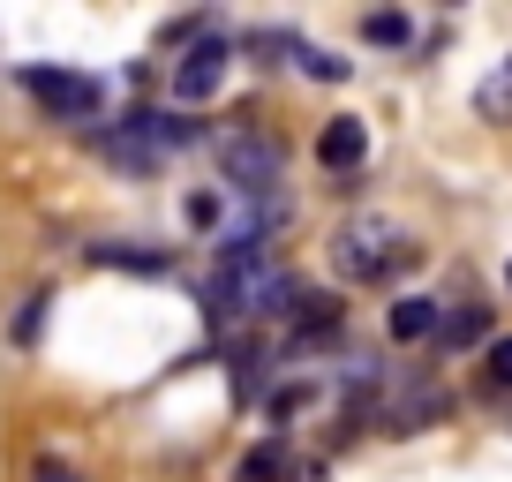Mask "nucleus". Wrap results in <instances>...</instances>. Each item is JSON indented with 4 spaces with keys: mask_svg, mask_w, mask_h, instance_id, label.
Segmentation results:
<instances>
[{
    "mask_svg": "<svg viewBox=\"0 0 512 482\" xmlns=\"http://www.w3.org/2000/svg\"><path fill=\"white\" fill-rule=\"evenodd\" d=\"M415 257H422V241L407 234L400 219H384V211H354V219L332 234V264H339V279H354V287H384V279H400Z\"/></svg>",
    "mask_w": 512,
    "mask_h": 482,
    "instance_id": "nucleus-1",
    "label": "nucleus"
},
{
    "mask_svg": "<svg viewBox=\"0 0 512 482\" xmlns=\"http://www.w3.org/2000/svg\"><path fill=\"white\" fill-rule=\"evenodd\" d=\"M219 159H226V181H234L241 196H279V166H287V151H279L272 136H226Z\"/></svg>",
    "mask_w": 512,
    "mask_h": 482,
    "instance_id": "nucleus-2",
    "label": "nucleus"
},
{
    "mask_svg": "<svg viewBox=\"0 0 512 482\" xmlns=\"http://www.w3.org/2000/svg\"><path fill=\"white\" fill-rule=\"evenodd\" d=\"M23 91L61 121H98V106H106V91L91 76H68V68H23Z\"/></svg>",
    "mask_w": 512,
    "mask_h": 482,
    "instance_id": "nucleus-3",
    "label": "nucleus"
},
{
    "mask_svg": "<svg viewBox=\"0 0 512 482\" xmlns=\"http://www.w3.org/2000/svg\"><path fill=\"white\" fill-rule=\"evenodd\" d=\"M219 76H226V38H196L189 53H181V68H174V98H211L219 91Z\"/></svg>",
    "mask_w": 512,
    "mask_h": 482,
    "instance_id": "nucleus-4",
    "label": "nucleus"
},
{
    "mask_svg": "<svg viewBox=\"0 0 512 482\" xmlns=\"http://www.w3.org/2000/svg\"><path fill=\"white\" fill-rule=\"evenodd\" d=\"M317 159H324V174H354V166L369 159V129L354 121V113L324 121V129H317Z\"/></svg>",
    "mask_w": 512,
    "mask_h": 482,
    "instance_id": "nucleus-5",
    "label": "nucleus"
},
{
    "mask_svg": "<svg viewBox=\"0 0 512 482\" xmlns=\"http://www.w3.org/2000/svg\"><path fill=\"white\" fill-rule=\"evenodd\" d=\"M445 317L452 309L437 302V294H407V302H392V339H437Z\"/></svg>",
    "mask_w": 512,
    "mask_h": 482,
    "instance_id": "nucleus-6",
    "label": "nucleus"
},
{
    "mask_svg": "<svg viewBox=\"0 0 512 482\" xmlns=\"http://www.w3.org/2000/svg\"><path fill=\"white\" fill-rule=\"evenodd\" d=\"M279 475H294V445L287 437H264V445L234 467V482H279Z\"/></svg>",
    "mask_w": 512,
    "mask_h": 482,
    "instance_id": "nucleus-7",
    "label": "nucleus"
},
{
    "mask_svg": "<svg viewBox=\"0 0 512 482\" xmlns=\"http://www.w3.org/2000/svg\"><path fill=\"white\" fill-rule=\"evenodd\" d=\"M482 339H490V309H482V302H467V309H452V317H445L437 347H445V354H460V347H482Z\"/></svg>",
    "mask_w": 512,
    "mask_h": 482,
    "instance_id": "nucleus-8",
    "label": "nucleus"
},
{
    "mask_svg": "<svg viewBox=\"0 0 512 482\" xmlns=\"http://www.w3.org/2000/svg\"><path fill=\"white\" fill-rule=\"evenodd\" d=\"M475 113L482 121H512V61H497L490 76L475 83Z\"/></svg>",
    "mask_w": 512,
    "mask_h": 482,
    "instance_id": "nucleus-9",
    "label": "nucleus"
},
{
    "mask_svg": "<svg viewBox=\"0 0 512 482\" xmlns=\"http://www.w3.org/2000/svg\"><path fill=\"white\" fill-rule=\"evenodd\" d=\"M226 377H234V392H241V400H256V392H264V347H256V339L226 347Z\"/></svg>",
    "mask_w": 512,
    "mask_h": 482,
    "instance_id": "nucleus-10",
    "label": "nucleus"
},
{
    "mask_svg": "<svg viewBox=\"0 0 512 482\" xmlns=\"http://www.w3.org/2000/svg\"><path fill=\"white\" fill-rule=\"evenodd\" d=\"M91 264H128V272H159V249H113V241H98V249H91Z\"/></svg>",
    "mask_w": 512,
    "mask_h": 482,
    "instance_id": "nucleus-11",
    "label": "nucleus"
},
{
    "mask_svg": "<svg viewBox=\"0 0 512 482\" xmlns=\"http://www.w3.org/2000/svg\"><path fill=\"white\" fill-rule=\"evenodd\" d=\"M482 385H497V392L512 385V339H490V354H482Z\"/></svg>",
    "mask_w": 512,
    "mask_h": 482,
    "instance_id": "nucleus-12",
    "label": "nucleus"
},
{
    "mask_svg": "<svg viewBox=\"0 0 512 482\" xmlns=\"http://www.w3.org/2000/svg\"><path fill=\"white\" fill-rule=\"evenodd\" d=\"M38 324H46V294H31V302L16 309V324H8V339H16V347H31V339H38Z\"/></svg>",
    "mask_w": 512,
    "mask_h": 482,
    "instance_id": "nucleus-13",
    "label": "nucleus"
},
{
    "mask_svg": "<svg viewBox=\"0 0 512 482\" xmlns=\"http://www.w3.org/2000/svg\"><path fill=\"white\" fill-rule=\"evenodd\" d=\"M362 31L377 38V46H400V38H407V16H369Z\"/></svg>",
    "mask_w": 512,
    "mask_h": 482,
    "instance_id": "nucleus-14",
    "label": "nucleus"
},
{
    "mask_svg": "<svg viewBox=\"0 0 512 482\" xmlns=\"http://www.w3.org/2000/svg\"><path fill=\"white\" fill-rule=\"evenodd\" d=\"M302 68H309L317 83H339V76H347V61H339V53H302Z\"/></svg>",
    "mask_w": 512,
    "mask_h": 482,
    "instance_id": "nucleus-15",
    "label": "nucleus"
},
{
    "mask_svg": "<svg viewBox=\"0 0 512 482\" xmlns=\"http://www.w3.org/2000/svg\"><path fill=\"white\" fill-rule=\"evenodd\" d=\"M31 482H83V475H76L68 460H53V452H46V460H31Z\"/></svg>",
    "mask_w": 512,
    "mask_h": 482,
    "instance_id": "nucleus-16",
    "label": "nucleus"
},
{
    "mask_svg": "<svg viewBox=\"0 0 512 482\" xmlns=\"http://www.w3.org/2000/svg\"><path fill=\"white\" fill-rule=\"evenodd\" d=\"M189 219L196 226H219V196H189Z\"/></svg>",
    "mask_w": 512,
    "mask_h": 482,
    "instance_id": "nucleus-17",
    "label": "nucleus"
},
{
    "mask_svg": "<svg viewBox=\"0 0 512 482\" xmlns=\"http://www.w3.org/2000/svg\"><path fill=\"white\" fill-rule=\"evenodd\" d=\"M505 287H512V264H505Z\"/></svg>",
    "mask_w": 512,
    "mask_h": 482,
    "instance_id": "nucleus-18",
    "label": "nucleus"
}]
</instances>
